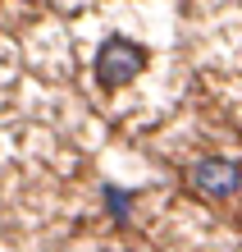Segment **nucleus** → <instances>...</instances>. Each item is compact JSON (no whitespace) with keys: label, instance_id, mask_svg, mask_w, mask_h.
I'll use <instances>...</instances> for the list:
<instances>
[{"label":"nucleus","instance_id":"nucleus-1","mask_svg":"<svg viewBox=\"0 0 242 252\" xmlns=\"http://www.w3.org/2000/svg\"><path fill=\"white\" fill-rule=\"evenodd\" d=\"M142 69H146V51L137 46V41H128V37H105L96 60H92V73H96V83L105 87V92L128 87Z\"/></svg>","mask_w":242,"mask_h":252},{"label":"nucleus","instance_id":"nucleus-2","mask_svg":"<svg viewBox=\"0 0 242 252\" xmlns=\"http://www.w3.org/2000/svg\"><path fill=\"white\" fill-rule=\"evenodd\" d=\"M188 184L192 192H201V197H233V192L242 188V165L238 160H224V156H206L196 160V165L188 170Z\"/></svg>","mask_w":242,"mask_h":252},{"label":"nucleus","instance_id":"nucleus-3","mask_svg":"<svg viewBox=\"0 0 242 252\" xmlns=\"http://www.w3.org/2000/svg\"><path fill=\"white\" fill-rule=\"evenodd\" d=\"M105 202H110V211L124 220L128 216V192H114V188H105Z\"/></svg>","mask_w":242,"mask_h":252}]
</instances>
